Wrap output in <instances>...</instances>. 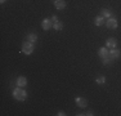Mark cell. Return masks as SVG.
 Here are the masks:
<instances>
[{"label":"cell","mask_w":121,"mask_h":116,"mask_svg":"<svg viewBox=\"0 0 121 116\" xmlns=\"http://www.w3.org/2000/svg\"><path fill=\"white\" fill-rule=\"evenodd\" d=\"M12 95H13L14 99L18 101V102H25V101L27 99V92H26L23 88H21V86L14 88L13 92H12Z\"/></svg>","instance_id":"obj_1"},{"label":"cell","mask_w":121,"mask_h":116,"mask_svg":"<svg viewBox=\"0 0 121 116\" xmlns=\"http://www.w3.org/2000/svg\"><path fill=\"white\" fill-rule=\"evenodd\" d=\"M34 50H35L34 43H30L28 40H26V41L22 43V53H25L26 56H31V54L34 53Z\"/></svg>","instance_id":"obj_2"},{"label":"cell","mask_w":121,"mask_h":116,"mask_svg":"<svg viewBox=\"0 0 121 116\" xmlns=\"http://www.w3.org/2000/svg\"><path fill=\"white\" fill-rule=\"evenodd\" d=\"M106 26H107V28H109V30H115L119 26V22H117V19L115 17H111V18L106 19Z\"/></svg>","instance_id":"obj_3"},{"label":"cell","mask_w":121,"mask_h":116,"mask_svg":"<svg viewBox=\"0 0 121 116\" xmlns=\"http://www.w3.org/2000/svg\"><path fill=\"white\" fill-rule=\"evenodd\" d=\"M41 28L45 31H49L50 28H53V22H52L50 18H44L41 21Z\"/></svg>","instance_id":"obj_4"},{"label":"cell","mask_w":121,"mask_h":116,"mask_svg":"<svg viewBox=\"0 0 121 116\" xmlns=\"http://www.w3.org/2000/svg\"><path fill=\"white\" fill-rule=\"evenodd\" d=\"M75 102H76V104L80 108H85V107L88 106V99L84 97H76L75 98Z\"/></svg>","instance_id":"obj_5"},{"label":"cell","mask_w":121,"mask_h":116,"mask_svg":"<svg viewBox=\"0 0 121 116\" xmlns=\"http://www.w3.org/2000/svg\"><path fill=\"white\" fill-rule=\"evenodd\" d=\"M53 4H54V7H56L57 10H62V9H65V8L67 7L66 0H54Z\"/></svg>","instance_id":"obj_6"},{"label":"cell","mask_w":121,"mask_h":116,"mask_svg":"<svg viewBox=\"0 0 121 116\" xmlns=\"http://www.w3.org/2000/svg\"><path fill=\"white\" fill-rule=\"evenodd\" d=\"M16 84H17V86H21V88H25V86L28 84L27 77H26V76H18V77H17V80H16Z\"/></svg>","instance_id":"obj_7"},{"label":"cell","mask_w":121,"mask_h":116,"mask_svg":"<svg viewBox=\"0 0 121 116\" xmlns=\"http://www.w3.org/2000/svg\"><path fill=\"white\" fill-rule=\"evenodd\" d=\"M106 46H107L108 49H113L117 46V40L115 39V37H108L107 40H106Z\"/></svg>","instance_id":"obj_8"},{"label":"cell","mask_w":121,"mask_h":116,"mask_svg":"<svg viewBox=\"0 0 121 116\" xmlns=\"http://www.w3.org/2000/svg\"><path fill=\"white\" fill-rule=\"evenodd\" d=\"M108 54H109V49L107 48V46H103V48L98 49V56H99L100 59H103L104 57H107Z\"/></svg>","instance_id":"obj_9"},{"label":"cell","mask_w":121,"mask_h":116,"mask_svg":"<svg viewBox=\"0 0 121 116\" xmlns=\"http://www.w3.org/2000/svg\"><path fill=\"white\" fill-rule=\"evenodd\" d=\"M109 56L116 61V59H119V58L121 57V50H120V49H116V48L109 49Z\"/></svg>","instance_id":"obj_10"},{"label":"cell","mask_w":121,"mask_h":116,"mask_svg":"<svg viewBox=\"0 0 121 116\" xmlns=\"http://www.w3.org/2000/svg\"><path fill=\"white\" fill-rule=\"evenodd\" d=\"M94 25H95L97 27H100V26L106 25V18L102 16H97L95 18H94Z\"/></svg>","instance_id":"obj_11"},{"label":"cell","mask_w":121,"mask_h":116,"mask_svg":"<svg viewBox=\"0 0 121 116\" xmlns=\"http://www.w3.org/2000/svg\"><path fill=\"white\" fill-rule=\"evenodd\" d=\"M100 16L104 17L106 19H107V18H111V17H112V10L108 9V8H103V9L100 10Z\"/></svg>","instance_id":"obj_12"},{"label":"cell","mask_w":121,"mask_h":116,"mask_svg":"<svg viewBox=\"0 0 121 116\" xmlns=\"http://www.w3.org/2000/svg\"><path fill=\"white\" fill-rule=\"evenodd\" d=\"M113 61H115V59H113V58H112V57L108 54L107 57H104V58L102 59V63H103L104 66H111L112 63H113Z\"/></svg>","instance_id":"obj_13"},{"label":"cell","mask_w":121,"mask_h":116,"mask_svg":"<svg viewBox=\"0 0 121 116\" xmlns=\"http://www.w3.org/2000/svg\"><path fill=\"white\" fill-rule=\"evenodd\" d=\"M37 39H39V36H37V34H35V32H31V34L27 35V40L30 43H34V44H35L37 41Z\"/></svg>","instance_id":"obj_14"},{"label":"cell","mask_w":121,"mask_h":116,"mask_svg":"<svg viewBox=\"0 0 121 116\" xmlns=\"http://www.w3.org/2000/svg\"><path fill=\"white\" fill-rule=\"evenodd\" d=\"M95 83L98 85H103V84H106V76H103V75H99V76L95 79Z\"/></svg>","instance_id":"obj_15"},{"label":"cell","mask_w":121,"mask_h":116,"mask_svg":"<svg viewBox=\"0 0 121 116\" xmlns=\"http://www.w3.org/2000/svg\"><path fill=\"white\" fill-rule=\"evenodd\" d=\"M53 28H54L56 31H60V30L63 28V23L60 22V21H58V22H54V23H53Z\"/></svg>","instance_id":"obj_16"},{"label":"cell","mask_w":121,"mask_h":116,"mask_svg":"<svg viewBox=\"0 0 121 116\" xmlns=\"http://www.w3.org/2000/svg\"><path fill=\"white\" fill-rule=\"evenodd\" d=\"M50 19H52V22H53V23H54V22H58V21H59V19H58V17H57L56 14H53V16L50 17Z\"/></svg>","instance_id":"obj_17"},{"label":"cell","mask_w":121,"mask_h":116,"mask_svg":"<svg viewBox=\"0 0 121 116\" xmlns=\"http://www.w3.org/2000/svg\"><path fill=\"white\" fill-rule=\"evenodd\" d=\"M85 115H86V116H93L94 112H93V111H88V112H85Z\"/></svg>","instance_id":"obj_18"},{"label":"cell","mask_w":121,"mask_h":116,"mask_svg":"<svg viewBox=\"0 0 121 116\" xmlns=\"http://www.w3.org/2000/svg\"><path fill=\"white\" fill-rule=\"evenodd\" d=\"M58 116H65L66 114H65V111H58V114H57Z\"/></svg>","instance_id":"obj_19"},{"label":"cell","mask_w":121,"mask_h":116,"mask_svg":"<svg viewBox=\"0 0 121 116\" xmlns=\"http://www.w3.org/2000/svg\"><path fill=\"white\" fill-rule=\"evenodd\" d=\"M5 1H7V0H0V3H1V4H4Z\"/></svg>","instance_id":"obj_20"}]
</instances>
